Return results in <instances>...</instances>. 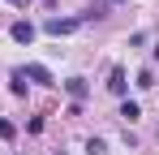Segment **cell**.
<instances>
[{"label":"cell","mask_w":159,"mask_h":155,"mask_svg":"<svg viewBox=\"0 0 159 155\" xmlns=\"http://www.w3.org/2000/svg\"><path fill=\"white\" fill-rule=\"evenodd\" d=\"M78 26H82V17H48L43 22V35H56L60 39V35H73Z\"/></svg>","instance_id":"obj_1"},{"label":"cell","mask_w":159,"mask_h":155,"mask_svg":"<svg viewBox=\"0 0 159 155\" xmlns=\"http://www.w3.org/2000/svg\"><path fill=\"white\" fill-rule=\"evenodd\" d=\"M107 91L125 99V91H129V82H125V69H120V65H112V73H107Z\"/></svg>","instance_id":"obj_2"},{"label":"cell","mask_w":159,"mask_h":155,"mask_svg":"<svg viewBox=\"0 0 159 155\" xmlns=\"http://www.w3.org/2000/svg\"><path fill=\"white\" fill-rule=\"evenodd\" d=\"M65 91H69V99H73V103H82L86 95H90V86H86V78H69V82H65Z\"/></svg>","instance_id":"obj_3"},{"label":"cell","mask_w":159,"mask_h":155,"mask_svg":"<svg viewBox=\"0 0 159 155\" xmlns=\"http://www.w3.org/2000/svg\"><path fill=\"white\" fill-rule=\"evenodd\" d=\"M9 35H13V39H17V43H30V39H34V35H39V30H34V26H30L26 17H22V22H13V26H9Z\"/></svg>","instance_id":"obj_4"},{"label":"cell","mask_w":159,"mask_h":155,"mask_svg":"<svg viewBox=\"0 0 159 155\" xmlns=\"http://www.w3.org/2000/svg\"><path fill=\"white\" fill-rule=\"evenodd\" d=\"M26 78L39 82V86H52V69H48V65H26Z\"/></svg>","instance_id":"obj_5"},{"label":"cell","mask_w":159,"mask_h":155,"mask_svg":"<svg viewBox=\"0 0 159 155\" xmlns=\"http://www.w3.org/2000/svg\"><path fill=\"white\" fill-rule=\"evenodd\" d=\"M9 91L13 95H26V69H13L9 73Z\"/></svg>","instance_id":"obj_6"},{"label":"cell","mask_w":159,"mask_h":155,"mask_svg":"<svg viewBox=\"0 0 159 155\" xmlns=\"http://www.w3.org/2000/svg\"><path fill=\"white\" fill-rule=\"evenodd\" d=\"M120 116H125V125H133V121L142 116V108H138L133 99H125V103H120Z\"/></svg>","instance_id":"obj_7"},{"label":"cell","mask_w":159,"mask_h":155,"mask_svg":"<svg viewBox=\"0 0 159 155\" xmlns=\"http://www.w3.org/2000/svg\"><path fill=\"white\" fill-rule=\"evenodd\" d=\"M13 138H17V125H13V121H4V116H0V142H13Z\"/></svg>","instance_id":"obj_8"},{"label":"cell","mask_w":159,"mask_h":155,"mask_svg":"<svg viewBox=\"0 0 159 155\" xmlns=\"http://www.w3.org/2000/svg\"><path fill=\"white\" fill-rule=\"evenodd\" d=\"M86 155H107V142L103 138H90V142H86Z\"/></svg>","instance_id":"obj_9"},{"label":"cell","mask_w":159,"mask_h":155,"mask_svg":"<svg viewBox=\"0 0 159 155\" xmlns=\"http://www.w3.org/2000/svg\"><path fill=\"white\" fill-rule=\"evenodd\" d=\"M138 86H142V91H146V86H155V73H151V69H142V73H138Z\"/></svg>","instance_id":"obj_10"},{"label":"cell","mask_w":159,"mask_h":155,"mask_svg":"<svg viewBox=\"0 0 159 155\" xmlns=\"http://www.w3.org/2000/svg\"><path fill=\"white\" fill-rule=\"evenodd\" d=\"M107 4H125V0H107Z\"/></svg>","instance_id":"obj_11"},{"label":"cell","mask_w":159,"mask_h":155,"mask_svg":"<svg viewBox=\"0 0 159 155\" xmlns=\"http://www.w3.org/2000/svg\"><path fill=\"white\" fill-rule=\"evenodd\" d=\"M9 4H26V0H9Z\"/></svg>","instance_id":"obj_12"},{"label":"cell","mask_w":159,"mask_h":155,"mask_svg":"<svg viewBox=\"0 0 159 155\" xmlns=\"http://www.w3.org/2000/svg\"><path fill=\"white\" fill-rule=\"evenodd\" d=\"M155 60H159V43H155Z\"/></svg>","instance_id":"obj_13"},{"label":"cell","mask_w":159,"mask_h":155,"mask_svg":"<svg viewBox=\"0 0 159 155\" xmlns=\"http://www.w3.org/2000/svg\"><path fill=\"white\" fill-rule=\"evenodd\" d=\"M17 155H22V151H17Z\"/></svg>","instance_id":"obj_14"}]
</instances>
